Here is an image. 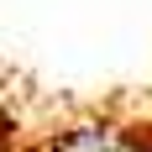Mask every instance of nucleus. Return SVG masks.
Listing matches in <instances>:
<instances>
[{
  "label": "nucleus",
  "instance_id": "f257e3e1",
  "mask_svg": "<svg viewBox=\"0 0 152 152\" xmlns=\"http://www.w3.org/2000/svg\"><path fill=\"white\" fill-rule=\"evenodd\" d=\"M53 152H147V147L121 137V131H110V126H79L63 142H53Z\"/></svg>",
  "mask_w": 152,
  "mask_h": 152
}]
</instances>
